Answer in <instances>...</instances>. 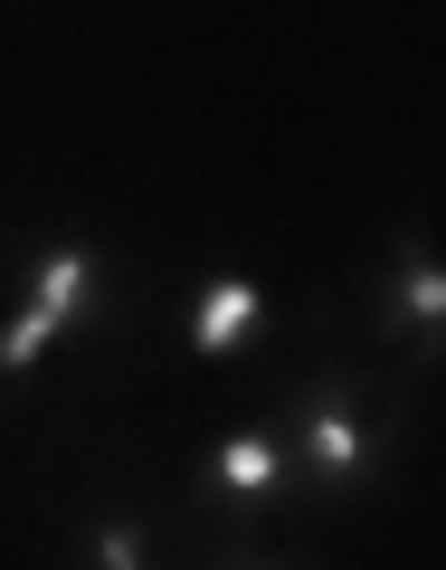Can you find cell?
Here are the masks:
<instances>
[{
    "mask_svg": "<svg viewBox=\"0 0 446 570\" xmlns=\"http://www.w3.org/2000/svg\"><path fill=\"white\" fill-rule=\"evenodd\" d=\"M285 438V466H295V504L305 513H361L380 504L389 466H399L408 438V390L380 381L370 352H314L305 371H276V400H266Z\"/></svg>",
    "mask_w": 446,
    "mask_h": 570,
    "instance_id": "cell-1",
    "label": "cell"
},
{
    "mask_svg": "<svg viewBox=\"0 0 446 570\" xmlns=\"http://www.w3.org/2000/svg\"><path fill=\"white\" fill-rule=\"evenodd\" d=\"M361 333L399 371H446V238L408 209L361 266Z\"/></svg>",
    "mask_w": 446,
    "mask_h": 570,
    "instance_id": "cell-2",
    "label": "cell"
},
{
    "mask_svg": "<svg viewBox=\"0 0 446 570\" xmlns=\"http://www.w3.org/2000/svg\"><path fill=\"white\" fill-rule=\"evenodd\" d=\"M276 504H295V466H285V438L276 419H247V428H219L200 448V466H190V513L200 523H266Z\"/></svg>",
    "mask_w": 446,
    "mask_h": 570,
    "instance_id": "cell-3",
    "label": "cell"
},
{
    "mask_svg": "<svg viewBox=\"0 0 446 570\" xmlns=\"http://www.w3.org/2000/svg\"><path fill=\"white\" fill-rule=\"evenodd\" d=\"M20 305L58 314L67 333H115L123 314H133V285L115 276V257H105V247H86V238H48L39 257L20 266Z\"/></svg>",
    "mask_w": 446,
    "mask_h": 570,
    "instance_id": "cell-4",
    "label": "cell"
},
{
    "mask_svg": "<svg viewBox=\"0 0 446 570\" xmlns=\"http://www.w3.org/2000/svg\"><path fill=\"white\" fill-rule=\"evenodd\" d=\"M257 333H266V285L247 266L200 276V295H190V362H247Z\"/></svg>",
    "mask_w": 446,
    "mask_h": 570,
    "instance_id": "cell-5",
    "label": "cell"
},
{
    "mask_svg": "<svg viewBox=\"0 0 446 570\" xmlns=\"http://www.w3.org/2000/svg\"><path fill=\"white\" fill-rule=\"evenodd\" d=\"M67 570H171V561H162V532H152L142 504L96 494L77 513V532H67Z\"/></svg>",
    "mask_w": 446,
    "mask_h": 570,
    "instance_id": "cell-6",
    "label": "cell"
},
{
    "mask_svg": "<svg viewBox=\"0 0 446 570\" xmlns=\"http://www.w3.org/2000/svg\"><path fill=\"white\" fill-rule=\"evenodd\" d=\"M200 570H314V561H285V551H266V542H247V532H228V542L200 551Z\"/></svg>",
    "mask_w": 446,
    "mask_h": 570,
    "instance_id": "cell-7",
    "label": "cell"
}]
</instances>
